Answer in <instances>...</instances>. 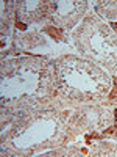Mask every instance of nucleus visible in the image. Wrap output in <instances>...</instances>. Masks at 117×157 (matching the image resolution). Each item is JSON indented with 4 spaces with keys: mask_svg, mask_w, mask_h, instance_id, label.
<instances>
[{
    "mask_svg": "<svg viewBox=\"0 0 117 157\" xmlns=\"http://www.w3.org/2000/svg\"><path fill=\"white\" fill-rule=\"evenodd\" d=\"M47 32L50 33V36H51V38H55V39H61V30L53 29V27H47Z\"/></svg>",
    "mask_w": 117,
    "mask_h": 157,
    "instance_id": "f257e3e1",
    "label": "nucleus"
},
{
    "mask_svg": "<svg viewBox=\"0 0 117 157\" xmlns=\"http://www.w3.org/2000/svg\"><path fill=\"white\" fill-rule=\"evenodd\" d=\"M16 25H17V27H19L20 30H25V25H23V24H20V22H19V24H16Z\"/></svg>",
    "mask_w": 117,
    "mask_h": 157,
    "instance_id": "f03ea898",
    "label": "nucleus"
},
{
    "mask_svg": "<svg viewBox=\"0 0 117 157\" xmlns=\"http://www.w3.org/2000/svg\"><path fill=\"white\" fill-rule=\"evenodd\" d=\"M115 120H117V110H115Z\"/></svg>",
    "mask_w": 117,
    "mask_h": 157,
    "instance_id": "7ed1b4c3",
    "label": "nucleus"
}]
</instances>
